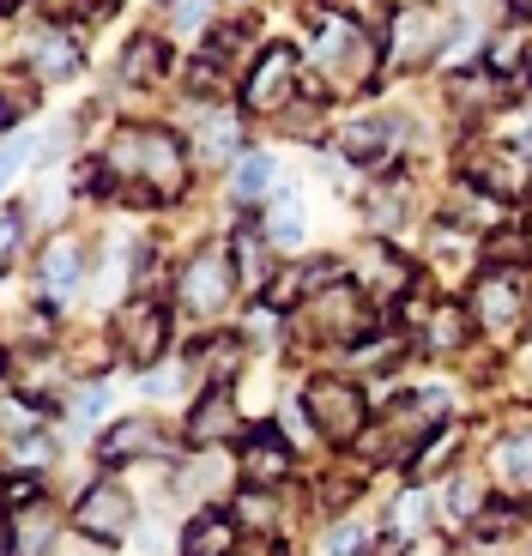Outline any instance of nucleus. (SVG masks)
<instances>
[{
    "mask_svg": "<svg viewBox=\"0 0 532 556\" xmlns=\"http://www.w3.org/2000/svg\"><path fill=\"white\" fill-rule=\"evenodd\" d=\"M230 266H237V278L249 291H266V285H273V237H266V230H237Z\"/></svg>",
    "mask_w": 532,
    "mask_h": 556,
    "instance_id": "obj_20",
    "label": "nucleus"
},
{
    "mask_svg": "<svg viewBox=\"0 0 532 556\" xmlns=\"http://www.w3.org/2000/svg\"><path fill=\"white\" fill-rule=\"evenodd\" d=\"M7 7H18V0H0V13H7Z\"/></svg>",
    "mask_w": 532,
    "mask_h": 556,
    "instance_id": "obj_43",
    "label": "nucleus"
},
{
    "mask_svg": "<svg viewBox=\"0 0 532 556\" xmlns=\"http://www.w3.org/2000/svg\"><path fill=\"white\" fill-rule=\"evenodd\" d=\"M145 393H152V400H169V393H182V369H176V363L152 369V376H145Z\"/></svg>",
    "mask_w": 532,
    "mask_h": 556,
    "instance_id": "obj_35",
    "label": "nucleus"
},
{
    "mask_svg": "<svg viewBox=\"0 0 532 556\" xmlns=\"http://www.w3.org/2000/svg\"><path fill=\"white\" fill-rule=\"evenodd\" d=\"M266 188H273V157H266V152H242L237 164H230V194H237V200H261Z\"/></svg>",
    "mask_w": 532,
    "mask_h": 556,
    "instance_id": "obj_23",
    "label": "nucleus"
},
{
    "mask_svg": "<svg viewBox=\"0 0 532 556\" xmlns=\"http://www.w3.org/2000/svg\"><path fill=\"white\" fill-rule=\"evenodd\" d=\"M79 261H85L79 237H55L49 249H42V291L49 296L73 291V285H79Z\"/></svg>",
    "mask_w": 532,
    "mask_h": 556,
    "instance_id": "obj_21",
    "label": "nucleus"
},
{
    "mask_svg": "<svg viewBox=\"0 0 532 556\" xmlns=\"http://www.w3.org/2000/svg\"><path fill=\"white\" fill-rule=\"evenodd\" d=\"M261 230L273 237V249H291V242H303V206H296V200H279V206L266 212Z\"/></svg>",
    "mask_w": 532,
    "mask_h": 556,
    "instance_id": "obj_25",
    "label": "nucleus"
},
{
    "mask_svg": "<svg viewBox=\"0 0 532 556\" xmlns=\"http://www.w3.org/2000/svg\"><path fill=\"white\" fill-rule=\"evenodd\" d=\"M55 508L49 502H25V508H13L7 515V556H49V544H55Z\"/></svg>",
    "mask_w": 532,
    "mask_h": 556,
    "instance_id": "obj_10",
    "label": "nucleus"
},
{
    "mask_svg": "<svg viewBox=\"0 0 532 556\" xmlns=\"http://www.w3.org/2000/svg\"><path fill=\"white\" fill-rule=\"evenodd\" d=\"M400 139H406V122H400V115H364V122H345L339 152L357 157V164H376V157H388Z\"/></svg>",
    "mask_w": 532,
    "mask_h": 556,
    "instance_id": "obj_11",
    "label": "nucleus"
},
{
    "mask_svg": "<svg viewBox=\"0 0 532 556\" xmlns=\"http://www.w3.org/2000/svg\"><path fill=\"white\" fill-rule=\"evenodd\" d=\"M364 556H400V539H376V544H369Z\"/></svg>",
    "mask_w": 532,
    "mask_h": 556,
    "instance_id": "obj_40",
    "label": "nucleus"
},
{
    "mask_svg": "<svg viewBox=\"0 0 532 556\" xmlns=\"http://www.w3.org/2000/svg\"><path fill=\"white\" fill-rule=\"evenodd\" d=\"M30 152H37V139H25V134H13V139H0V188L18 176V169L30 164Z\"/></svg>",
    "mask_w": 532,
    "mask_h": 556,
    "instance_id": "obj_29",
    "label": "nucleus"
},
{
    "mask_svg": "<svg viewBox=\"0 0 532 556\" xmlns=\"http://www.w3.org/2000/svg\"><path fill=\"white\" fill-rule=\"evenodd\" d=\"M520 152H532V115L520 122Z\"/></svg>",
    "mask_w": 532,
    "mask_h": 556,
    "instance_id": "obj_41",
    "label": "nucleus"
},
{
    "mask_svg": "<svg viewBox=\"0 0 532 556\" xmlns=\"http://www.w3.org/2000/svg\"><path fill=\"white\" fill-rule=\"evenodd\" d=\"M30 67H37V79H73V73H79V42H73L61 25L37 30V42H30Z\"/></svg>",
    "mask_w": 532,
    "mask_h": 556,
    "instance_id": "obj_19",
    "label": "nucleus"
},
{
    "mask_svg": "<svg viewBox=\"0 0 532 556\" xmlns=\"http://www.w3.org/2000/svg\"><path fill=\"white\" fill-rule=\"evenodd\" d=\"M49 454H55V442L49 435H18V466H49Z\"/></svg>",
    "mask_w": 532,
    "mask_h": 556,
    "instance_id": "obj_34",
    "label": "nucleus"
},
{
    "mask_svg": "<svg viewBox=\"0 0 532 556\" xmlns=\"http://www.w3.org/2000/svg\"><path fill=\"white\" fill-rule=\"evenodd\" d=\"M527 308V296H520V285L515 278H503V273H491V278H478L472 285V320L478 327H515V315Z\"/></svg>",
    "mask_w": 532,
    "mask_h": 556,
    "instance_id": "obj_12",
    "label": "nucleus"
},
{
    "mask_svg": "<svg viewBox=\"0 0 532 556\" xmlns=\"http://www.w3.org/2000/svg\"><path fill=\"white\" fill-rule=\"evenodd\" d=\"M303 405H308L315 435H327L333 447L357 442L364 424H369V405H364V393H357V381H339V376H315L303 393Z\"/></svg>",
    "mask_w": 532,
    "mask_h": 556,
    "instance_id": "obj_2",
    "label": "nucleus"
},
{
    "mask_svg": "<svg viewBox=\"0 0 532 556\" xmlns=\"http://www.w3.org/2000/svg\"><path fill=\"white\" fill-rule=\"evenodd\" d=\"M315 55H321V73H333V85H364L376 73V42L357 18H327Z\"/></svg>",
    "mask_w": 532,
    "mask_h": 556,
    "instance_id": "obj_3",
    "label": "nucleus"
},
{
    "mask_svg": "<svg viewBox=\"0 0 532 556\" xmlns=\"http://www.w3.org/2000/svg\"><path fill=\"white\" fill-rule=\"evenodd\" d=\"M478 496H484V484L478 478H454V490H448V502H454V515H478Z\"/></svg>",
    "mask_w": 532,
    "mask_h": 556,
    "instance_id": "obj_33",
    "label": "nucleus"
},
{
    "mask_svg": "<svg viewBox=\"0 0 532 556\" xmlns=\"http://www.w3.org/2000/svg\"><path fill=\"white\" fill-rule=\"evenodd\" d=\"M460 339H466V320H460V308H435V320H430V345L454 351Z\"/></svg>",
    "mask_w": 532,
    "mask_h": 556,
    "instance_id": "obj_30",
    "label": "nucleus"
},
{
    "mask_svg": "<svg viewBox=\"0 0 532 556\" xmlns=\"http://www.w3.org/2000/svg\"><path fill=\"white\" fill-rule=\"evenodd\" d=\"M103 169L110 176H134L145 188V200H176L188 188V157L164 127H122Z\"/></svg>",
    "mask_w": 532,
    "mask_h": 556,
    "instance_id": "obj_1",
    "label": "nucleus"
},
{
    "mask_svg": "<svg viewBox=\"0 0 532 556\" xmlns=\"http://www.w3.org/2000/svg\"><path fill=\"white\" fill-rule=\"evenodd\" d=\"M496 472H503L508 490H520V496H527V490H532V430L508 435V442L496 447Z\"/></svg>",
    "mask_w": 532,
    "mask_h": 556,
    "instance_id": "obj_22",
    "label": "nucleus"
},
{
    "mask_svg": "<svg viewBox=\"0 0 532 556\" xmlns=\"http://www.w3.org/2000/svg\"><path fill=\"white\" fill-rule=\"evenodd\" d=\"M472 181L484 188L491 200H520L532 188V169H527V152H484L472 169Z\"/></svg>",
    "mask_w": 532,
    "mask_h": 556,
    "instance_id": "obj_14",
    "label": "nucleus"
},
{
    "mask_svg": "<svg viewBox=\"0 0 532 556\" xmlns=\"http://www.w3.org/2000/svg\"><path fill=\"white\" fill-rule=\"evenodd\" d=\"M73 527L85 532V539H122L127 527H134V502H127L122 484H91L79 496V508H73Z\"/></svg>",
    "mask_w": 532,
    "mask_h": 556,
    "instance_id": "obj_8",
    "label": "nucleus"
},
{
    "mask_svg": "<svg viewBox=\"0 0 532 556\" xmlns=\"http://www.w3.org/2000/svg\"><path fill=\"white\" fill-rule=\"evenodd\" d=\"M237 357H242L237 339H212V345H206V376H212V388H225V381L237 376Z\"/></svg>",
    "mask_w": 532,
    "mask_h": 556,
    "instance_id": "obj_28",
    "label": "nucleus"
},
{
    "mask_svg": "<svg viewBox=\"0 0 532 556\" xmlns=\"http://www.w3.org/2000/svg\"><path fill=\"white\" fill-rule=\"evenodd\" d=\"M520 49H527V30H508V37H496V49H491V73H515Z\"/></svg>",
    "mask_w": 532,
    "mask_h": 556,
    "instance_id": "obj_32",
    "label": "nucleus"
},
{
    "mask_svg": "<svg viewBox=\"0 0 532 556\" xmlns=\"http://www.w3.org/2000/svg\"><path fill=\"white\" fill-rule=\"evenodd\" d=\"M157 67H164V42L157 37H134L122 55V79H157Z\"/></svg>",
    "mask_w": 532,
    "mask_h": 556,
    "instance_id": "obj_24",
    "label": "nucleus"
},
{
    "mask_svg": "<svg viewBox=\"0 0 532 556\" xmlns=\"http://www.w3.org/2000/svg\"><path fill=\"white\" fill-rule=\"evenodd\" d=\"M230 291H237V266H230L218 249L194 254V261L182 266V285H176V296H182L188 315H218V308L230 303Z\"/></svg>",
    "mask_w": 532,
    "mask_h": 556,
    "instance_id": "obj_5",
    "label": "nucleus"
},
{
    "mask_svg": "<svg viewBox=\"0 0 532 556\" xmlns=\"http://www.w3.org/2000/svg\"><path fill=\"white\" fill-rule=\"evenodd\" d=\"M188 435H194L200 447H212V442H237V435H242V412H237V400H230L225 388H212L206 400L194 405V417H188Z\"/></svg>",
    "mask_w": 532,
    "mask_h": 556,
    "instance_id": "obj_15",
    "label": "nucleus"
},
{
    "mask_svg": "<svg viewBox=\"0 0 532 556\" xmlns=\"http://www.w3.org/2000/svg\"><path fill=\"white\" fill-rule=\"evenodd\" d=\"M182 556H237V515H225V508L194 515L182 532Z\"/></svg>",
    "mask_w": 532,
    "mask_h": 556,
    "instance_id": "obj_17",
    "label": "nucleus"
},
{
    "mask_svg": "<svg viewBox=\"0 0 532 556\" xmlns=\"http://www.w3.org/2000/svg\"><path fill=\"white\" fill-rule=\"evenodd\" d=\"M164 333H169V315L152 303H127L122 315H115V351H122L127 363H157V351H164Z\"/></svg>",
    "mask_w": 532,
    "mask_h": 556,
    "instance_id": "obj_9",
    "label": "nucleus"
},
{
    "mask_svg": "<svg viewBox=\"0 0 532 556\" xmlns=\"http://www.w3.org/2000/svg\"><path fill=\"white\" fill-rule=\"evenodd\" d=\"M423 527V490H406L400 496V515H393V539H406V532Z\"/></svg>",
    "mask_w": 532,
    "mask_h": 556,
    "instance_id": "obj_31",
    "label": "nucleus"
},
{
    "mask_svg": "<svg viewBox=\"0 0 532 556\" xmlns=\"http://www.w3.org/2000/svg\"><path fill=\"white\" fill-rule=\"evenodd\" d=\"M364 266H369V278H376V291H388V296H400V291L411 285V273H406V261H400V254L369 249V254H364Z\"/></svg>",
    "mask_w": 532,
    "mask_h": 556,
    "instance_id": "obj_26",
    "label": "nucleus"
},
{
    "mask_svg": "<svg viewBox=\"0 0 532 556\" xmlns=\"http://www.w3.org/2000/svg\"><path fill=\"white\" fill-rule=\"evenodd\" d=\"M303 327H308L315 339H339V345H351V339H364V327H369L364 296L351 291V285H327V291L308 296Z\"/></svg>",
    "mask_w": 532,
    "mask_h": 556,
    "instance_id": "obj_4",
    "label": "nucleus"
},
{
    "mask_svg": "<svg viewBox=\"0 0 532 556\" xmlns=\"http://www.w3.org/2000/svg\"><path fill=\"white\" fill-rule=\"evenodd\" d=\"M103 400H110V393H103V381L79 388V393H73V417H98V412H103Z\"/></svg>",
    "mask_w": 532,
    "mask_h": 556,
    "instance_id": "obj_36",
    "label": "nucleus"
},
{
    "mask_svg": "<svg viewBox=\"0 0 532 556\" xmlns=\"http://www.w3.org/2000/svg\"><path fill=\"white\" fill-rule=\"evenodd\" d=\"M357 551V527H339V532H327V556H351Z\"/></svg>",
    "mask_w": 532,
    "mask_h": 556,
    "instance_id": "obj_37",
    "label": "nucleus"
},
{
    "mask_svg": "<svg viewBox=\"0 0 532 556\" xmlns=\"http://www.w3.org/2000/svg\"><path fill=\"white\" fill-rule=\"evenodd\" d=\"M435 49H442V13L435 7H406V13L388 25V61L393 67H423V61H435Z\"/></svg>",
    "mask_w": 532,
    "mask_h": 556,
    "instance_id": "obj_6",
    "label": "nucleus"
},
{
    "mask_svg": "<svg viewBox=\"0 0 532 556\" xmlns=\"http://www.w3.org/2000/svg\"><path fill=\"white\" fill-rule=\"evenodd\" d=\"M152 442H157V424H152V417H122V424H110V430H103L98 459H103V466H127V459H140Z\"/></svg>",
    "mask_w": 532,
    "mask_h": 556,
    "instance_id": "obj_18",
    "label": "nucleus"
},
{
    "mask_svg": "<svg viewBox=\"0 0 532 556\" xmlns=\"http://www.w3.org/2000/svg\"><path fill=\"white\" fill-rule=\"evenodd\" d=\"M0 430L13 435V442H18V435H37L42 430V412L30 400H0Z\"/></svg>",
    "mask_w": 532,
    "mask_h": 556,
    "instance_id": "obj_27",
    "label": "nucleus"
},
{
    "mask_svg": "<svg viewBox=\"0 0 532 556\" xmlns=\"http://www.w3.org/2000/svg\"><path fill=\"white\" fill-rule=\"evenodd\" d=\"M291 91H296V55H291V42H273V49H261L254 73L242 79V103L249 110H279Z\"/></svg>",
    "mask_w": 532,
    "mask_h": 556,
    "instance_id": "obj_7",
    "label": "nucleus"
},
{
    "mask_svg": "<svg viewBox=\"0 0 532 556\" xmlns=\"http://www.w3.org/2000/svg\"><path fill=\"white\" fill-rule=\"evenodd\" d=\"M18 242V212H0V254Z\"/></svg>",
    "mask_w": 532,
    "mask_h": 556,
    "instance_id": "obj_39",
    "label": "nucleus"
},
{
    "mask_svg": "<svg viewBox=\"0 0 532 556\" xmlns=\"http://www.w3.org/2000/svg\"><path fill=\"white\" fill-rule=\"evenodd\" d=\"M206 7H212V0H176V18H182L188 30H200V18H206Z\"/></svg>",
    "mask_w": 532,
    "mask_h": 556,
    "instance_id": "obj_38",
    "label": "nucleus"
},
{
    "mask_svg": "<svg viewBox=\"0 0 532 556\" xmlns=\"http://www.w3.org/2000/svg\"><path fill=\"white\" fill-rule=\"evenodd\" d=\"M242 478H249L254 490H273L291 478V442H284L279 430H261L249 447H242Z\"/></svg>",
    "mask_w": 532,
    "mask_h": 556,
    "instance_id": "obj_13",
    "label": "nucleus"
},
{
    "mask_svg": "<svg viewBox=\"0 0 532 556\" xmlns=\"http://www.w3.org/2000/svg\"><path fill=\"white\" fill-rule=\"evenodd\" d=\"M242 122L230 110H206L194 122V164H237Z\"/></svg>",
    "mask_w": 532,
    "mask_h": 556,
    "instance_id": "obj_16",
    "label": "nucleus"
},
{
    "mask_svg": "<svg viewBox=\"0 0 532 556\" xmlns=\"http://www.w3.org/2000/svg\"><path fill=\"white\" fill-rule=\"evenodd\" d=\"M7 115H13V110H7V103H0V127H7Z\"/></svg>",
    "mask_w": 532,
    "mask_h": 556,
    "instance_id": "obj_42",
    "label": "nucleus"
}]
</instances>
